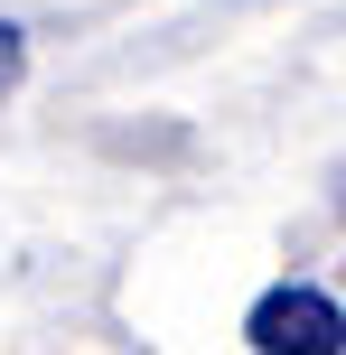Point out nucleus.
Returning <instances> with one entry per match:
<instances>
[{
	"label": "nucleus",
	"instance_id": "obj_2",
	"mask_svg": "<svg viewBox=\"0 0 346 355\" xmlns=\"http://www.w3.org/2000/svg\"><path fill=\"white\" fill-rule=\"evenodd\" d=\"M19 75H28V37H19L10 19H0V103L19 94Z\"/></svg>",
	"mask_w": 346,
	"mask_h": 355
},
{
	"label": "nucleus",
	"instance_id": "obj_1",
	"mask_svg": "<svg viewBox=\"0 0 346 355\" xmlns=\"http://www.w3.org/2000/svg\"><path fill=\"white\" fill-rule=\"evenodd\" d=\"M243 346H262V355H337L346 346V309L328 300V290H309V281H281V290L253 300Z\"/></svg>",
	"mask_w": 346,
	"mask_h": 355
}]
</instances>
